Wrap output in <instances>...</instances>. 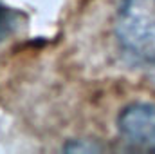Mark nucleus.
<instances>
[{
	"instance_id": "7ed1b4c3",
	"label": "nucleus",
	"mask_w": 155,
	"mask_h": 154,
	"mask_svg": "<svg viewBox=\"0 0 155 154\" xmlns=\"http://www.w3.org/2000/svg\"><path fill=\"white\" fill-rule=\"evenodd\" d=\"M18 20H20V13L18 11L0 4V40L9 37L16 29Z\"/></svg>"
},
{
	"instance_id": "f257e3e1",
	"label": "nucleus",
	"mask_w": 155,
	"mask_h": 154,
	"mask_svg": "<svg viewBox=\"0 0 155 154\" xmlns=\"http://www.w3.org/2000/svg\"><path fill=\"white\" fill-rule=\"evenodd\" d=\"M114 33L128 56L155 65V0H119Z\"/></svg>"
},
{
	"instance_id": "20e7f679",
	"label": "nucleus",
	"mask_w": 155,
	"mask_h": 154,
	"mask_svg": "<svg viewBox=\"0 0 155 154\" xmlns=\"http://www.w3.org/2000/svg\"><path fill=\"white\" fill-rule=\"evenodd\" d=\"M65 151H71V152H81V151H85V152H92V151H103V147L101 145H96V143H87L85 140H72L71 143H67L65 147H63Z\"/></svg>"
},
{
	"instance_id": "f03ea898",
	"label": "nucleus",
	"mask_w": 155,
	"mask_h": 154,
	"mask_svg": "<svg viewBox=\"0 0 155 154\" xmlns=\"http://www.w3.org/2000/svg\"><path fill=\"white\" fill-rule=\"evenodd\" d=\"M119 134L132 145L155 151V105L130 103L117 116Z\"/></svg>"
}]
</instances>
